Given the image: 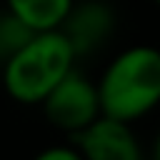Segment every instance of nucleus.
<instances>
[{
    "label": "nucleus",
    "mask_w": 160,
    "mask_h": 160,
    "mask_svg": "<svg viewBox=\"0 0 160 160\" xmlns=\"http://www.w3.org/2000/svg\"><path fill=\"white\" fill-rule=\"evenodd\" d=\"M98 85L102 115L135 122L160 105V48L132 45L118 52Z\"/></svg>",
    "instance_id": "obj_1"
},
{
    "label": "nucleus",
    "mask_w": 160,
    "mask_h": 160,
    "mask_svg": "<svg viewBox=\"0 0 160 160\" xmlns=\"http://www.w3.org/2000/svg\"><path fill=\"white\" fill-rule=\"evenodd\" d=\"M75 50L62 30L32 32L5 62L2 85L22 105H40L45 95L75 68Z\"/></svg>",
    "instance_id": "obj_2"
},
{
    "label": "nucleus",
    "mask_w": 160,
    "mask_h": 160,
    "mask_svg": "<svg viewBox=\"0 0 160 160\" xmlns=\"http://www.w3.org/2000/svg\"><path fill=\"white\" fill-rule=\"evenodd\" d=\"M40 105H42L45 118L55 128H60L70 135L88 128L98 115H102L98 85L75 68L45 95V100Z\"/></svg>",
    "instance_id": "obj_3"
},
{
    "label": "nucleus",
    "mask_w": 160,
    "mask_h": 160,
    "mask_svg": "<svg viewBox=\"0 0 160 160\" xmlns=\"http://www.w3.org/2000/svg\"><path fill=\"white\" fill-rule=\"evenodd\" d=\"M72 145L82 160H142V148L130 122L110 115H98L88 128L78 130Z\"/></svg>",
    "instance_id": "obj_4"
},
{
    "label": "nucleus",
    "mask_w": 160,
    "mask_h": 160,
    "mask_svg": "<svg viewBox=\"0 0 160 160\" xmlns=\"http://www.w3.org/2000/svg\"><path fill=\"white\" fill-rule=\"evenodd\" d=\"M112 28H115L112 8L102 0H85L80 5L72 2L70 12L65 15L58 30H62V35L70 40L75 55L82 58L102 48L112 35Z\"/></svg>",
    "instance_id": "obj_5"
},
{
    "label": "nucleus",
    "mask_w": 160,
    "mask_h": 160,
    "mask_svg": "<svg viewBox=\"0 0 160 160\" xmlns=\"http://www.w3.org/2000/svg\"><path fill=\"white\" fill-rule=\"evenodd\" d=\"M75 0H5V8L30 30H58Z\"/></svg>",
    "instance_id": "obj_6"
},
{
    "label": "nucleus",
    "mask_w": 160,
    "mask_h": 160,
    "mask_svg": "<svg viewBox=\"0 0 160 160\" xmlns=\"http://www.w3.org/2000/svg\"><path fill=\"white\" fill-rule=\"evenodd\" d=\"M32 32L35 30H30L25 22H20L8 8L0 12V68Z\"/></svg>",
    "instance_id": "obj_7"
},
{
    "label": "nucleus",
    "mask_w": 160,
    "mask_h": 160,
    "mask_svg": "<svg viewBox=\"0 0 160 160\" xmlns=\"http://www.w3.org/2000/svg\"><path fill=\"white\" fill-rule=\"evenodd\" d=\"M32 160H82V155L78 152L75 145H55L42 150L40 155H35Z\"/></svg>",
    "instance_id": "obj_8"
},
{
    "label": "nucleus",
    "mask_w": 160,
    "mask_h": 160,
    "mask_svg": "<svg viewBox=\"0 0 160 160\" xmlns=\"http://www.w3.org/2000/svg\"><path fill=\"white\" fill-rule=\"evenodd\" d=\"M152 160H160V132H158V138L152 142Z\"/></svg>",
    "instance_id": "obj_9"
},
{
    "label": "nucleus",
    "mask_w": 160,
    "mask_h": 160,
    "mask_svg": "<svg viewBox=\"0 0 160 160\" xmlns=\"http://www.w3.org/2000/svg\"><path fill=\"white\" fill-rule=\"evenodd\" d=\"M155 2H158V5H160V0H155Z\"/></svg>",
    "instance_id": "obj_10"
}]
</instances>
